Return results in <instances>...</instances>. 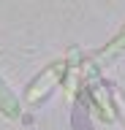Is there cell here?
<instances>
[{
    "label": "cell",
    "instance_id": "cell-1",
    "mask_svg": "<svg viewBox=\"0 0 125 130\" xmlns=\"http://www.w3.org/2000/svg\"><path fill=\"white\" fill-rule=\"evenodd\" d=\"M65 71H68V62H65V60H54V62L46 65V68H44L30 84H27V89H25V106H27V108L41 106L44 100L54 92V87L63 84Z\"/></svg>",
    "mask_w": 125,
    "mask_h": 130
},
{
    "label": "cell",
    "instance_id": "cell-2",
    "mask_svg": "<svg viewBox=\"0 0 125 130\" xmlns=\"http://www.w3.org/2000/svg\"><path fill=\"white\" fill-rule=\"evenodd\" d=\"M0 114L8 117V119H19L22 117V108H19V98L6 87V81L0 76Z\"/></svg>",
    "mask_w": 125,
    "mask_h": 130
},
{
    "label": "cell",
    "instance_id": "cell-3",
    "mask_svg": "<svg viewBox=\"0 0 125 130\" xmlns=\"http://www.w3.org/2000/svg\"><path fill=\"white\" fill-rule=\"evenodd\" d=\"M122 49H125V24L120 27V32H117L114 38L101 49V57H112V54H117V52H122Z\"/></svg>",
    "mask_w": 125,
    "mask_h": 130
},
{
    "label": "cell",
    "instance_id": "cell-4",
    "mask_svg": "<svg viewBox=\"0 0 125 130\" xmlns=\"http://www.w3.org/2000/svg\"><path fill=\"white\" fill-rule=\"evenodd\" d=\"M112 103H114V114L120 117V122L125 125V95L120 89H112Z\"/></svg>",
    "mask_w": 125,
    "mask_h": 130
}]
</instances>
